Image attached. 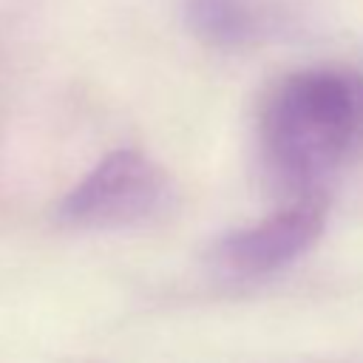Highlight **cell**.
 Returning a JSON list of instances; mask_svg holds the SVG:
<instances>
[{
  "label": "cell",
  "instance_id": "cell-4",
  "mask_svg": "<svg viewBox=\"0 0 363 363\" xmlns=\"http://www.w3.org/2000/svg\"><path fill=\"white\" fill-rule=\"evenodd\" d=\"M184 11L193 34L224 48L261 37L269 20L258 0H187Z\"/></svg>",
  "mask_w": 363,
  "mask_h": 363
},
{
  "label": "cell",
  "instance_id": "cell-1",
  "mask_svg": "<svg viewBox=\"0 0 363 363\" xmlns=\"http://www.w3.org/2000/svg\"><path fill=\"white\" fill-rule=\"evenodd\" d=\"M363 136V79L343 68H301L272 85L258 116L267 173L292 196L323 184Z\"/></svg>",
  "mask_w": 363,
  "mask_h": 363
},
{
  "label": "cell",
  "instance_id": "cell-3",
  "mask_svg": "<svg viewBox=\"0 0 363 363\" xmlns=\"http://www.w3.org/2000/svg\"><path fill=\"white\" fill-rule=\"evenodd\" d=\"M329 201L323 193L295 196L275 213L224 233L213 244L210 261L216 272L235 281L272 275L309 252V247L323 235Z\"/></svg>",
  "mask_w": 363,
  "mask_h": 363
},
{
  "label": "cell",
  "instance_id": "cell-2",
  "mask_svg": "<svg viewBox=\"0 0 363 363\" xmlns=\"http://www.w3.org/2000/svg\"><path fill=\"white\" fill-rule=\"evenodd\" d=\"M176 204L173 179L147 153L122 147L99 159L60 201V221L82 230L139 227Z\"/></svg>",
  "mask_w": 363,
  "mask_h": 363
}]
</instances>
